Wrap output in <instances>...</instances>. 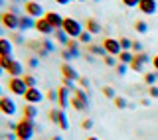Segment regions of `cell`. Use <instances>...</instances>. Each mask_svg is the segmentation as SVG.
I'll list each match as a JSON object with an SVG mask.
<instances>
[{
    "instance_id": "6da1fadb",
    "label": "cell",
    "mask_w": 158,
    "mask_h": 140,
    "mask_svg": "<svg viewBox=\"0 0 158 140\" xmlns=\"http://www.w3.org/2000/svg\"><path fill=\"white\" fill-rule=\"evenodd\" d=\"M18 140H32L36 134V122L32 118H22L20 122H16V130H14Z\"/></svg>"
},
{
    "instance_id": "7a4b0ae2",
    "label": "cell",
    "mask_w": 158,
    "mask_h": 140,
    "mask_svg": "<svg viewBox=\"0 0 158 140\" xmlns=\"http://www.w3.org/2000/svg\"><path fill=\"white\" fill-rule=\"evenodd\" d=\"M61 30H63V32H65L71 39H77L79 36H81V32L85 30V26H83L79 20H75V18H65V20H63V28H61Z\"/></svg>"
},
{
    "instance_id": "3957f363",
    "label": "cell",
    "mask_w": 158,
    "mask_h": 140,
    "mask_svg": "<svg viewBox=\"0 0 158 140\" xmlns=\"http://www.w3.org/2000/svg\"><path fill=\"white\" fill-rule=\"evenodd\" d=\"M24 10H26V14H28V16H32L34 20L46 16V10H44L42 2H36V0H28V2L24 4Z\"/></svg>"
},
{
    "instance_id": "277c9868",
    "label": "cell",
    "mask_w": 158,
    "mask_h": 140,
    "mask_svg": "<svg viewBox=\"0 0 158 140\" xmlns=\"http://www.w3.org/2000/svg\"><path fill=\"white\" fill-rule=\"evenodd\" d=\"M8 89L12 93H16V95H20V97H24L26 95V91H28V85H26V81H24V77H10V81H8Z\"/></svg>"
},
{
    "instance_id": "5b68a950",
    "label": "cell",
    "mask_w": 158,
    "mask_h": 140,
    "mask_svg": "<svg viewBox=\"0 0 158 140\" xmlns=\"http://www.w3.org/2000/svg\"><path fill=\"white\" fill-rule=\"evenodd\" d=\"M103 47H105V51H107V56H115L118 57V53L123 51V47H121V42L115 38H105L103 39V43H101Z\"/></svg>"
},
{
    "instance_id": "8992f818",
    "label": "cell",
    "mask_w": 158,
    "mask_h": 140,
    "mask_svg": "<svg viewBox=\"0 0 158 140\" xmlns=\"http://www.w3.org/2000/svg\"><path fill=\"white\" fill-rule=\"evenodd\" d=\"M16 101L12 97H0V113L6 117H14L16 114Z\"/></svg>"
},
{
    "instance_id": "52a82bcc",
    "label": "cell",
    "mask_w": 158,
    "mask_h": 140,
    "mask_svg": "<svg viewBox=\"0 0 158 140\" xmlns=\"http://www.w3.org/2000/svg\"><path fill=\"white\" fill-rule=\"evenodd\" d=\"M0 24H2V26L6 28V30H14V32H16L18 26H20V16L8 10V12H4V14H2V22H0Z\"/></svg>"
},
{
    "instance_id": "ba28073f",
    "label": "cell",
    "mask_w": 158,
    "mask_h": 140,
    "mask_svg": "<svg viewBox=\"0 0 158 140\" xmlns=\"http://www.w3.org/2000/svg\"><path fill=\"white\" fill-rule=\"evenodd\" d=\"M24 99H26L28 105H40L44 99H46V95L40 91L38 87H30L28 91H26V95H24Z\"/></svg>"
},
{
    "instance_id": "9c48e42d",
    "label": "cell",
    "mask_w": 158,
    "mask_h": 140,
    "mask_svg": "<svg viewBox=\"0 0 158 140\" xmlns=\"http://www.w3.org/2000/svg\"><path fill=\"white\" fill-rule=\"evenodd\" d=\"M57 105H59V109H63V111L71 105V91H69L67 87H63V85L57 89Z\"/></svg>"
},
{
    "instance_id": "30bf717a",
    "label": "cell",
    "mask_w": 158,
    "mask_h": 140,
    "mask_svg": "<svg viewBox=\"0 0 158 140\" xmlns=\"http://www.w3.org/2000/svg\"><path fill=\"white\" fill-rule=\"evenodd\" d=\"M59 71H61V77H65V79H71V81H79V73H77V69L71 65V63H61V67H59Z\"/></svg>"
},
{
    "instance_id": "8fae6325",
    "label": "cell",
    "mask_w": 158,
    "mask_h": 140,
    "mask_svg": "<svg viewBox=\"0 0 158 140\" xmlns=\"http://www.w3.org/2000/svg\"><path fill=\"white\" fill-rule=\"evenodd\" d=\"M138 10H140L142 14H146V16H152L158 10V2L156 0H140V2H138Z\"/></svg>"
},
{
    "instance_id": "7c38bea8",
    "label": "cell",
    "mask_w": 158,
    "mask_h": 140,
    "mask_svg": "<svg viewBox=\"0 0 158 140\" xmlns=\"http://www.w3.org/2000/svg\"><path fill=\"white\" fill-rule=\"evenodd\" d=\"M44 18H46L48 22L53 26V30H61L63 28V20H65V18H63L61 14H57V12H46V16H44Z\"/></svg>"
},
{
    "instance_id": "4fadbf2b",
    "label": "cell",
    "mask_w": 158,
    "mask_h": 140,
    "mask_svg": "<svg viewBox=\"0 0 158 140\" xmlns=\"http://www.w3.org/2000/svg\"><path fill=\"white\" fill-rule=\"evenodd\" d=\"M36 30H38L40 34H44V36H49V34L56 32V30H53V26L48 22L46 18H38V20H36Z\"/></svg>"
},
{
    "instance_id": "5bb4252c",
    "label": "cell",
    "mask_w": 158,
    "mask_h": 140,
    "mask_svg": "<svg viewBox=\"0 0 158 140\" xmlns=\"http://www.w3.org/2000/svg\"><path fill=\"white\" fill-rule=\"evenodd\" d=\"M36 28V20L32 16H28V14H24V16H20V26H18V32H26V30H32Z\"/></svg>"
},
{
    "instance_id": "9a60e30c",
    "label": "cell",
    "mask_w": 158,
    "mask_h": 140,
    "mask_svg": "<svg viewBox=\"0 0 158 140\" xmlns=\"http://www.w3.org/2000/svg\"><path fill=\"white\" fill-rule=\"evenodd\" d=\"M12 51H14L12 39H8V38H0V57L12 56Z\"/></svg>"
},
{
    "instance_id": "2e32d148",
    "label": "cell",
    "mask_w": 158,
    "mask_h": 140,
    "mask_svg": "<svg viewBox=\"0 0 158 140\" xmlns=\"http://www.w3.org/2000/svg\"><path fill=\"white\" fill-rule=\"evenodd\" d=\"M85 30H87L89 34H93V36H95V34H101L103 32V26L97 22L95 18H87L85 20Z\"/></svg>"
},
{
    "instance_id": "e0dca14e",
    "label": "cell",
    "mask_w": 158,
    "mask_h": 140,
    "mask_svg": "<svg viewBox=\"0 0 158 140\" xmlns=\"http://www.w3.org/2000/svg\"><path fill=\"white\" fill-rule=\"evenodd\" d=\"M10 77H24V65L20 61H16V59H14V63L12 65H10V69L6 71Z\"/></svg>"
},
{
    "instance_id": "ac0fdd59",
    "label": "cell",
    "mask_w": 158,
    "mask_h": 140,
    "mask_svg": "<svg viewBox=\"0 0 158 140\" xmlns=\"http://www.w3.org/2000/svg\"><path fill=\"white\" fill-rule=\"evenodd\" d=\"M22 111H24V118H32V121H36L40 109H38V105H28L26 103V107H24Z\"/></svg>"
},
{
    "instance_id": "d6986e66",
    "label": "cell",
    "mask_w": 158,
    "mask_h": 140,
    "mask_svg": "<svg viewBox=\"0 0 158 140\" xmlns=\"http://www.w3.org/2000/svg\"><path fill=\"white\" fill-rule=\"evenodd\" d=\"M87 51L91 53V56H101V57L107 56L105 47H103V46H97V43H89V46H87Z\"/></svg>"
},
{
    "instance_id": "ffe728a7",
    "label": "cell",
    "mask_w": 158,
    "mask_h": 140,
    "mask_svg": "<svg viewBox=\"0 0 158 140\" xmlns=\"http://www.w3.org/2000/svg\"><path fill=\"white\" fill-rule=\"evenodd\" d=\"M132 59H135V53L132 51H121L118 53V63H125V65H131Z\"/></svg>"
},
{
    "instance_id": "44dd1931",
    "label": "cell",
    "mask_w": 158,
    "mask_h": 140,
    "mask_svg": "<svg viewBox=\"0 0 158 140\" xmlns=\"http://www.w3.org/2000/svg\"><path fill=\"white\" fill-rule=\"evenodd\" d=\"M71 107L75 109V111H87L89 105H87V103H83L81 99H77L75 95H73V97H71Z\"/></svg>"
},
{
    "instance_id": "7402d4cb",
    "label": "cell",
    "mask_w": 158,
    "mask_h": 140,
    "mask_svg": "<svg viewBox=\"0 0 158 140\" xmlns=\"http://www.w3.org/2000/svg\"><path fill=\"white\" fill-rule=\"evenodd\" d=\"M53 34H56V39H57L59 43H61V46H67V43L71 42V38H69L67 34L63 32V30H56V32H53Z\"/></svg>"
},
{
    "instance_id": "603a6c76",
    "label": "cell",
    "mask_w": 158,
    "mask_h": 140,
    "mask_svg": "<svg viewBox=\"0 0 158 140\" xmlns=\"http://www.w3.org/2000/svg\"><path fill=\"white\" fill-rule=\"evenodd\" d=\"M57 126H59V128H63V130H69V118H67V114H65V111H63V109H61V113H59Z\"/></svg>"
},
{
    "instance_id": "cb8c5ba5",
    "label": "cell",
    "mask_w": 158,
    "mask_h": 140,
    "mask_svg": "<svg viewBox=\"0 0 158 140\" xmlns=\"http://www.w3.org/2000/svg\"><path fill=\"white\" fill-rule=\"evenodd\" d=\"M158 81V71H152V73H144V83L148 87H152V85H156Z\"/></svg>"
},
{
    "instance_id": "d4e9b609",
    "label": "cell",
    "mask_w": 158,
    "mask_h": 140,
    "mask_svg": "<svg viewBox=\"0 0 158 140\" xmlns=\"http://www.w3.org/2000/svg\"><path fill=\"white\" fill-rule=\"evenodd\" d=\"M65 47L73 53V57H79V56H81V51H79V42H75V39H71V42H69Z\"/></svg>"
},
{
    "instance_id": "484cf974",
    "label": "cell",
    "mask_w": 158,
    "mask_h": 140,
    "mask_svg": "<svg viewBox=\"0 0 158 140\" xmlns=\"http://www.w3.org/2000/svg\"><path fill=\"white\" fill-rule=\"evenodd\" d=\"M135 59L136 61H140L142 65H146V63H152V57L148 56L146 51H140V53H135Z\"/></svg>"
},
{
    "instance_id": "4316f807",
    "label": "cell",
    "mask_w": 158,
    "mask_h": 140,
    "mask_svg": "<svg viewBox=\"0 0 158 140\" xmlns=\"http://www.w3.org/2000/svg\"><path fill=\"white\" fill-rule=\"evenodd\" d=\"M73 95H75V97H77V99H81V101H83V103H87V105H89V93L85 91V89H81V87H77V89H75V91H73Z\"/></svg>"
},
{
    "instance_id": "83f0119b",
    "label": "cell",
    "mask_w": 158,
    "mask_h": 140,
    "mask_svg": "<svg viewBox=\"0 0 158 140\" xmlns=\"http://www.w3.org/2000/svg\"><path fill=\"white\" fill-rule=\"evenodd\" d=\"M77 39H79V43H85V46H89V43H91V39H93V34H89L87 30H83L81 36H79Z\"/></svg>"
},
{
    "instance_id": "f1b7e54d",
    "label": "cell",
    "mask_w": 158,
    "mask_h": 140,
    "mask_svg": "<svg viewBox=\"0 0 158 140\" xmlns=\"http://www.w3.org/2000/svg\"><path fill=\"white\" fill-rule=\"evenodd\" d=\"M135 30L138 34H146L148 32V24L144 22V20H136V22H135Z\"/></svg>"
},
{
    "instance_id": "f546056e",
    "label": "cell",
    "mask_w": 158,
    "mask_h": 140,
    "mask_svg": "<svg viewBox=\"0 0 158 140\" xmlns=\"http://www.w3.org/2000/svg\"><path fill=\"white\" fill-rule=\"evenodd\" d=\"M118 42H121L123 51H131V49H132V39H128V38H118Z\"/></svg>"
},
{
    "instance_id": "4dcf8cb0",
    "label": "cell",
    "mask_w": 158,
    "mask_h": 140,
    "mask_svg": "<svg viewBox=\"0 0 158 140\" xmlns=\"http://www.w3.org/2000/svg\"><path fill=\"white\" fill-rule=\"evenodd\" d=\"M14 63V59H12V56H6V57H0V65H2V69L4 71H8L10 69V65Z\"/></svg>"
},
{
    "instance_id": "1f68e13d",
    "label": "cell",
    "mask_w": 158,
    "mask_h": 140,
    "mask_svg": "<svg viewBox=\"0 0 158 140\" xmlns=\"http://www.w3.org/2000/svg\"><path fill=\"white\" fill-rule=\"evenodd\" d=\"M113 101H115V107H117V109H127V107H128V103H127L125 97H118V95H117Z\"/></svg>"
},
{
    "instance_id": "d6a6232c",
    "label": "cell",
    "mask_w": 158,
    "mask_h": 140,
    "mask_svg": "<svg viewBox=\"0 0 158 140\" xmlns=\"http://www.w3.org/2000/svg\"><path fill=\"white\" fill-rule=\"evenodd\" d=\"M24 81H26L28 87H38V79L34 77L32 73H28V75H24Z\"/></svg>"
},
{
    "instance_id": "836d02e7",
    "label": "cell",
    "mask_w": 158,
    "mask_h": 140,
    "mask_svg": "<svg viewBox=\"0 0 158 140\" xmlns=\"http://www.w3.org/2000/svg\"><path fill=\"white\" fill-rule=\"evenodd\" d=\"M101 91H103V95H105L107 99H115V97H117V95H115V89H113L111 85H105V87H103Z\"/></svg>"
},
{
    "instance_id": "e575fe53",
    "label": "cell",
    "mask_w": 158,
    "mask_h": 140,
    "mask_svg": "<svg viewBox=\"0 0 158 140\" xmlns=\"http://www.w3.org/2000/svg\"><path fill=\"white\" fill-rule=\"evenodd\" d=\"M105 65L117 67V65H118V57H115V56H105Z\"/></svg>"
},
{
    "instance_id": "d590c367",
    "label": "cell",
    "mask_w": 158,
    "mask_h": 140,
    "mask_svg": "<svg viewBox=\"0 0 158 140\" xmlns=\"http://www.w3.org/2000/svg\"><path fill=\"white\" fill-rule=\"evenodd\" d=\"M61 85H63V87H67L71 93L77 89V87H75V81H71V79H65V77H61Z\"/></svg>"
},
{
    "instance_id": "8d00e7d4",
    "label": "cell",
    "mask_w": 158,
    "mask_h": 140,
    "mask_svg": "<svg viewBox=\"0 0 158 140\" xmlns=\"http://www.w3.org/2000/svg\"><path fill=\"white\" fill-rule=\"evenodd\" d=\"M59 113H61V109H52V111H49V121H52L53 124H57V121H59Z\"/></svg>"
},
{
    "instance_id": "74e56055",
    "label": "cell",
    "mask_w": 158,
    "mask_h": 140,
    "mask_svg": "<svg viewBox=\"0 0 158 140\" xmlns=\"http://www.w3.org/2000/svg\"><path fill=\"white\" fill-rule=\"evenodd\" d=\"M128 67H131L132 71H136V73H142V69H144V65H142L140 61H136V59H132V63H131Z\"/></svg>"
},
{
    "instance_id": "f35d334b",
    "label": "cell",
    "mask_w": 158,
    "mask_h": 140,
    "mask_svg": "<svg viewBox=\"0 0 158 140\" xmlns=\"http://www.w3.org/2000/svg\"><path fill=\"white\" fill-rule=\"evenodd\" d=\"M48 101L57 103V89H49V91H48Z\"/></svg>"
},
{
    "instance_id": "ab89813d",
    "label": "cell",
    "mask_w": 158,
    "mask_h": 140,
    "mask_svg": "<svg viewBox=\"0 0 158 140\" xmlns=\"http://www.w3.org/2000/svg\"><path fill=\"white\" fill-rule=\"evenodd\" d=\"M123 4H125L127 8H138V2H140V0H121Z\"/></svg>"
},
{
    "instance_id": "60d3db41",
    "label": "cell",
    "mask_w": 158,
    "mask_h": 140,
    "mask_svg": "<svg viewBox=\"0 0 158 140\" xmlns=\"http://www.w3.org/2000/svg\"><path fill=\"white\" fill-rule=\"evenodd\" d=\"M81 128H83V130H91V128H93V121H91V118H85V121L81 122Z\"/></svg>"
},
{
    "instance_id": "b9f144b4",
    "label": "cell",
    "mask_w": 158,
    "mask_h": 140,
    "mask_svg": "<svg viewBox=\"0 0 158 140\" xmlns=\"http://www.w3.org/2000/svg\"><path fill=\"white\" fill-rule=\"evenodd\" d=\"M38 65H40V59H38V57H30V59H28V67H30V69H36Z\"/></svg>"
},
{
    "instance_id": "7bdbcfd3",
    "label": "cell",
    "mask_w": 158,
    "mask_h": 140,
    "mask_svg": "<svg viewBox=\"0 0 158 140\" xmlns=\"http://www.w3.org/2000/svg\"><path fill=\"white\" fill-rule=\"evenodd\" d=\"M132 53H140L142 51V43L140 42H132V49H131Z\"/></svg>"
},
{
    "instance_id": "ee69618b",
    "label": "cell",
    "mask_w": 158,
    "mask_h": 140,
    "mask_svg": "<svg viewBox=\"0 0 158 140\" xmlns=\"http://www.w3.org/2000/svg\"><path fill=\"white\" fill-rule=\"evenodd\" d=\"M148 95H150L152 99H158V87H156V85H152V87H148Z\"/></svg>"
},
{
    "instance_id": "f6af8a7d",
    "label": "cell",
    "mask_w": 158,
    "mask_h": 140,
    "mask_svg": "<svg viewBox=\"0 0 158 140\" xmlns=\"http://www.w3.org/2000/svg\"><path fill=\"white\" fill-rule=\"evenodd\" d=\"M79 87H81V89H85V91H87V89H89V79H85V77H81V79H79Z\"/></svg>"
},
{
    "instance_id": "bcb514c9",
    "label": "cell",
    "mask_w": 158,
    "mask_h": 140,
    "mask_svg": "<svg viewBox=\"0 0 158 140\" xmlns=\"http://www.w3.org/2000/svg\"><path fill=\"white\" fill-rule=\"evenodd\" d=\"M14 42H16V43H24V36H22V34H16V32H14V36H12V43Z\"/></svg>"
},
{
    "instance_id": "7dc6e473",
    "label": "cell",
    "mask_w": 158,
    "mask_h": 140,
    "mask_svg": "<svg viewBox=\"0 0 158 140\" xmlns=\"http://www.w3.org/2000/svg\"><path fill=\"white\" fill-rule=\"evenodd\" d=\"M61 57L65 59V61H69V59H73V53H71V51H69V49L65 47V49H63V51H61Z\"/></svg>"
},
{
    "instance_id": "c3c4849f",
    "label": "cell",
    "mask_w": 158,
    "mask_h": 140,
    "mask_svg": "<svg viewBox=\"0 0 158 140\" xmlns=\"http://www.w3.org/2000/svg\"><path fill=\"white\" fill-rule=\"evenodd\" d=\"M127 67H128V65H125V63H118V65H117V73H118V75H125V73H127Z\"/></svg>"
},
{
    "instance_id": "681fc988",
    "label": "cell",
    "mask_w": 158,
    "mask_h": 140,
    "mask_svg": "<svg viewBox=\"0 0 158 140\" xmlns=\"http://www.w3.org/2000/svg\"><path fill=\"white\" fill-rule=\"evenodd\" d=\"M152 65H154V71H158V53L152 57Z\"/></svg>"
},
{
    "instance_id": "f907efd6",
    "label": "cell",
    "mask_w": 158,
    "mask_h": 140,
    "mask_svg": "<svg viewBox=\"0 0 158 140\" xmlns=\"http://www.w3.org/2000/svg\"><path fill=\"white\" fill-rule=\"evenodd\" d=\"M56 2L59 4V6H67V4L71 2V0H56Z\"/></svg>"
},
{
    "instance_id": "816d5d0a",
    "label": "cell",
    "mask_w": 158,
    "mask_h": 140,
    "mask_svg": "<svg viewBox=\"0 0 158 140\" xmlns=\"http://www.w3.org/2000/svg\"><path fill=\"white\" fill-rule=\"evenodd\" d=\"M140 105H144V107H148V105H150V101H148V99H142V101H140Z\"/></svg>"
},
{
    "instance_id": "f5cc1de1",
    "label": "cell",
    "mask_w": 158,
    "mask_h": 140,
    "mask_svg": "<svg viewBox=\"0 0 158 140\" xmlns=\"http://www.w3.org/2000/svg\"><path fill=\"white\" fill-rule=\"evenodd\" d=\"M12 2H14V4H18V2H22V4H26V2H28V0H12Z\"/></svg>"
},
{
    "instance_id": "db71d44e",
    "label": "cell",
    "mask_w": 158,
    "mask_h": 140,
    "mask_svg": "<svg viewBox=\"0 0 158 140\" xmlns=\"http://www.w3.org/2000/svg\"><path fill=\"white\" fill-rule=\"evenodd\" d=\"M85 140H101V138H97V136H89V138H85Z\"/></svg>"
},
{
    "instance_id": "11a10c76",
    "label": "cell",
    "mask_w": 158,
    "mask_h": 140,
    "mask_svg": "<svg viewBox=\"0 0 158 140\" xmlns=\"http://www.w3.org/2000/svg\"><path fill=\"white\" fill-rule=\"evenodd\" d=\"M4 73H6V71H4V69H2V65H0V77H2Z\"/></svg>"
},
{
    "instance_id": "9f6ffc18",
    "label": "cell",
    "mask_w": 158,
    "mask_h": 140,
    "mask_svg": "<svg viewBox=\"0 0 158 140\" xmlns=\"http://www.w3.org/2000/svg\"><path fill=\"white\" fill-rule=\"evenodd\" d=\"M52 140H63V138H61V136H53Z\"/></svg>"
},
{
    "instance_id": "6f0895ef",
    "label": "cell",
    "mask_w": 158,
    "mask_h": 140,
    "mask_svg": "<svg viewBox=\"0 0 158 140\" xmlns=\"http://www.w3.org/2000/svg\"><path fill=\"white\" fill-rule=\"evenodd\" d=\"M0 97H2V85H0Z\"/></svg>"
},
{
    "instance_id": "680465c9",
    "label": "cell",
    "mask_w": 158,
    "mask_h": 140,
    "mask_svg": "<svg viewBox=\"0 0 158 140\" xmlns=\"http://www.w3.org/2000/svg\"><path fill=\"white\" fill-rule=\"evenodd\" d=\"M4 2H6V0H0V6H2V4H4Z\"/></svg>"
},
{
    "instance_id": "91938a15",
    "label": "cell",
    "mask_w": 158,
    "mask_h": 140,
    "mask_svg": "<svg viewBox=\"0 0 158 140\" xmlns=\"http://www.w3.org/2000/svg\"><path fill=\"white\" fill-rule=\"evenodd\" d=\"M0 22H2V14H0Z\"/></svg>"
},
{
    "instance_id": "94428289",
    "label": "cell",
    "mask_w": 158,
    "mask_h": 140,
    "mask_svg": "<svg viewBox=\"0 0 158 140\" xmlns=\"http://www.w3.org/2000/svg\"><path fill=\"white\" fill-rule=\"evenodd\" d=\"M77 2H85V0H77Z\"/></svg>"
},
{
    "instance_id": "6125c7cd",
    "label": "cell",
    "mask_w": 158,
    "mask_h": 140,
    "mask_svg": "<svg viewBox=\"0 0 158 140\" xmlns=\"http://www.w3.org/2000/svg\"><path fill=\"white\" fill-rule=\"evenodd\" d=\"M36 2H42V0H36Z\"/></svg>"
},
{
    "instance_id": "be15d7a7",
    "label": "cell",
    "mask_w": 158,
    "mask_h": 140,
    "mask_svg": "<svg viewBox=\"0 0 158 140\" xmlns=\"http://www.w3.org/2000/svg\"><path fill=\"white\" fill-rule=\"evenodd\" d=\"M95 2H97V0H95Z\"/></svg>"
}]
</instances>
